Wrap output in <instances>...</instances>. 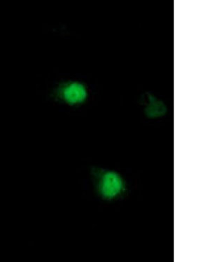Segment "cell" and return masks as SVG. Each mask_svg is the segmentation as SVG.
<instances>
[{
	"label": "cell",
	"instance_id": "6da1fadb",
	"mask_svg": "<svg viewBox=\"0 0 210 262\" xmlns=\"http://www.w3.org/2000/svg\"><path fill=\"white\" fill-rule=\"evenodd\" d=\"M92 176L97 194L103 200H116L125 193V180L118 172L113 170L95 168L92 171Z\"/></svg>",
	"mask_w": 210,
	"mask_h": 262
},
{
	"label": "cell",
	"instance_id": "7a4b0ae2",
	"mask_svg": "<svg viewBox=\"0 0 210 262\" xmlns=\"http://www.w3.org/2000/svg\"><path fill=\"white\" fill-rule=\"evenodd\" d=\"M59 93L60 98L71 106L83 104L88 97L87 87L77 81L70 82L63 85Z\"/></svg>",
	"mask_w": 210,
	"mask_h": 262
},
{
	"label": "cell",
	"instance_id": "3957f363",
	"mask_svg": "<svg viewBox=\"0 0 210 262\" xmlns=\"http://www.w3.org/2000/svg\"><path fill=\"white\" fill-rule=\"evenodd\" d=\"M149 104H147L145 108V112L146 116L150 118L159 117L163 116L165 114L166 108L162 101H158L155 97L152 95H149Z\"/></svg>",
	"mask_w": 210,
	"mask_h": 262
}]
</instances>
